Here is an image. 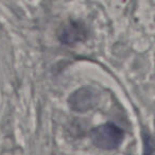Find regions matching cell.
<instances>
[{
  "label": "cell",
  "instance_id": "obj_1",
  "mask_svg": "<svg viewBox=\"0 0 155 155\" xmlns=\"http://www.w3.org/2000/svg\"><path fill=\"white\" fill-rule=\"evenodd\" d=\"M123 131L114 123L99 125L91 132V141L97 148L103 150H115L123 140Z\"/></svg>",
  "mask_w": 155,
  "mask_h": 155
},
{
  "label": "cell",
  "instance_id": "obj_2",
  "mask_svg": "<svg viewBox=\"0 0 155 155\" xmlns=\"http://www.w3.org/2000/svg\"><path fill=\"white\" fill-rule=\"evenodd\" d=\"M100 101V95L93 87H82L71 94L68 99L69 107L74 112L85 113L94 108Z\"/></svg>",
  "mask_w": 155,
  "mask_h": 155
},
{
  "label": "cell",
  "instance_id": "obj_3",
  "mask_svg": "<svg viewBox=\"0 0 155 155\" xmlns=\"http://www.w3.org/2000/svg\"><path fill=\"white\" fill-rule=\"evenodd\" d=\"M58 37H60V41L65 45L75 44L86 38L87 30L81 21H70L63 27Z\"/></svg>",
  "mask_w": 155,
  "mask_h": 155
}]
</instances>
